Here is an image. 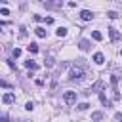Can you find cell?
Wrapping results in <instances>:
<instances>
[{
  "label": "cell",
  "instance_id": "1",
  "mask_svg": "<svg viewBox=\"0 0 122 122\" xmlns=\"http://www.w3.org/2000/svg\"><path fill=\"white\" fill-rule=\"evenodd\" d=\"M86 74V71H84V67H78V65H72L71 67V72H69V78L71 80H80L82 76Z\"/></svg>",
  "mask_w": 122,
  "mask_h": 122
},
{
  "label": "cell",
  "instance_id": "2",
  "mask_svg": "<svg viewBox=\"0 0 122 122\" xmlns=\"http://www.w3.org/2000/svg\"><path fill=\"white\" fill-rule=\"evenodd\" d=\"M63 101H65L67 105H74V103H76V92H71V90L65 92V93H63Z\"/></svg>",
  "mask_w": 122,
  "mask_h": 122
},
{
  "label": "cell",
  "instance_id": "3",
  "mask_svg": "<svg viewBox=\"0 0 122 122\" xmlns=\"http://www.w3.org/2000/svg\"><path fill=\"white\" fill-rule=\"evenodd\" d=\"M109 38H111V42H118V40H120V32L111 27V29H109Z\"/></svg>",
  "mask_w": 122,
  "mask_h": 122
},
{
  "label": "cell",
  "instance_id": "4",
  "mask_svg": "<svg viewBox=\"0 0 122 122\" xmlns=\"http://www.w3.org/2000/svg\"><path fill=\"white\" fill-rule=\"evenodd\" d=\"M92 17H93V13H92L90 10H82V11H80V19H82V21H90Z\"/></svg>",
  "mask_w": 122,
  "mask_h": 122
},
{
  "label": "cell",
  "instance_id": "5",
  "mask_svg": "<svg viewBox=\"0 0 122 122\" xmlns=\"http://www.w3.org/2000/svg\"><path fill=\"white\" fill-rule=\"evenodd\" d=\"M105 61V55L101 53V51H97V53H93V63H97V65H101Z\"/></svg>",
  "mask_w": 122,
  "mask_h": 122
},
{
  "label": "cell",
  "instance_id": "6",
  "mask_svg": "<svg viewBox=\"0 0 122 122\" xmlns=\"http://www.w3.org/2000/svg\"><path fill=\"white\" fill-rule=\"evenodd\" d=\"M25 67H27L29 71H36V69H38V63L32 61V59H29V61H25Z\"/></svg>",
  "mask_w": 122,
  "mask_h": 122
},
{
  "label": "cell",
  "instance_id": "7",
  "mask_svg": "<svg viewBox=\"0 0 122 122\" xmlns=\"http://www.w3.org/2000/svg\"><path fill=\"white\" fill-rule=\"evenodd\" d=\"M2 101H4L6 105H11V103L15 101V95H13V93H6V95L2 97Z\"/></svg>",
  "mask_w": 122,
  "mask_h": 122
},
{
  "label": "cell",
  "instance_id": "8",
  "mask_svg": "<svg viewBox=\"0 0 122 122\" xmlns=\"http://www.w3.org/2000/svg\"><path fill=\"white\" fill-rule=\"evenodd\" d=\"M34 34H36L38 38H46V29H44V27H36V29H34Z\"/></svg>",
  "mask_w": 122,
  "mask_h": 122
},
{
  "label": "cell",
  "instance_id": "9",
  "mask_svg": "<svg viewBox=\"0 0 122 122\" xmlns=\"http://www.w3.org/2000/svg\"><path fill=\"white\" fill-rule=\"evenodd\" d=\"M78 48H80L82 51H88V50H90V42H88V40H80V44H78Z\"/></svg>",
  "mask_w": 122,
  "mask_h": 122
},
{
  "label": "cell",
  "instance_id": "10",
  "mask_svg": "<svg viewBox=\"0 0 122 122\" xmlns=\"http://www.w3.org/2000/svg\"><path fill=\"white\" fill-rule=\"evenodd\" d=\"M92 38H93L95 42H101V40H103V34H101L99 30H93V32H92Z\"/></svg>",
  "mask_w": 122,
  "mask_h": 122
},
{
  "label": "cell",
  "instance_id": "11",
  "mask_svg": "<svg viewBox=\"0 0 122 122\" xmlns=\"http://www.w3.org/2000/svg\"><path fill=\"white\" fill-rule=\"evenodd\" d=\"M103 118V112L101 111H95V112H92V120H95V122H99Z\"/></svg>",
  "mask_w": 122,
  "mask_h": 122
},
{
  "label": "cell",
  "instance_id": "12",
  "mask_svg": "<svg viewBox=\"0 0 122 122\" xmlns=\"http://www.w3.org/2000/svg\"><path fill=\"white\" fill-rule=\"evenodd\" d=\"M27 50H29L30 53H36V51H38V44H34V42H30V44L27 46Z\"/></svg>",
  "mask_w": 122,
  "mask_h": 122
},
{
  "label": "cell",
  "instance_id": "13",
  "mask_svg": "<svg viewBox=\"0 0 122 122\" xmlns=\"http://www.w3.org/2000/svg\"><path fill=\"white\" fill-rule=\"evenodd\" d=\"M101 88H103V82H95V84L90 88V92H88V93H92V92H97V90H101Z\"/></svg>",
  "mask_w": 122,
  "mask_h": 122
},
{
  "label": "cell",
  "instance_id": "14",
  "mask_svg": "<svg viewBox=\"0 0 122 122\" xmlns=\"http://www.w3.org/2000/svg\"><path fill=\"white\" fill-rule=\"evenodd\" d=\"M65 34H67V29H65V27H59V29H57V36L61 38V36H65Z\"/></svg>",
  "mask_w": 122,
  "mask_h": 122
},
{
  "label": "cell",
  "instance_id": "15",
  "mask_svg": "<svg viewBox=\"0 0 122 122\" xmlns=\"http://www.w3.org/2000/svg\"><path fill=\"white\" fill-rule=\"evenodd\" d=\"M46 67H53V57H51V55L46 57Z\"/></svg>",
  "mask_w": 122,
  "mask_h": 122
},
{
  "label": "cell",
  "instance_id": "16",
  "mask_svg": "<svg viewBox=\"0 0 122 122\" xmlns=\"http://www.w3.org/2000/svg\"><path fill=\"white\" fill-rule=\"evenodd\" d=\"M107 17H109V19H116V17H118V13H116V11H109V13H107Z\"/></svg>",
  "mask_w": 122,
  "mask_h": 122
},
{
  "label": "cell",
  "instance_id": "17",
  "mask_svg": "<svg viewBox=\"0 0 122 122\" xmlns=\"http://www.w3.org/2000/svg\"><path fill=\"white\" fill-rule=\"evenodd\" d=\"M19 30H21V32H19V38H25V36H27V29H25V27H21Z\"/></svg>",
  "mask_w": 122,
  "mask_h": 122
},
{
  "label": "cell",
  "instance_id": "18",
  "mask_svg": "<svg viewBox=\"0 0 122 122\" xmlns=\"http://www.w3.org/2000/svg\"><path fill=\"white\" fill-rule=\"evenodd\" d=\"M0 86H2V88H11V84H10L8 80H0Z\"/></svg>",
  "mask_w": 122,
  "mask_h": 122
},
{
  "label": "cell",
  "instance_id": "19",
  "mask_svg": "<svg viewBox=\"0 0 122 122\" xmlns=\"http://www.w3.org/2000/svg\"><path fill=\"white\" fill-rule=\"evenodd\" d=\"M88 107H90V105H88V103H80V105H78V109H80V111H86V109H88Z\"/></svg>",
  "mask_w": 122,
  "mask_h": 122
},
{
  "label": "cell",
  "instance_id": "20",
  "mask_svg": "<svg viewBox=\"0 0 122 122\" xmlns=\"http://www.w3.org/2000/svg\"><path fill=\"white\" fill-rule=\"evenodd\" d=\"M19 55H21V50L15 48V50H13V57H19Z\"/></svg>",
  "mask_w": 122,
  "mask_h": 122
},
{
  "label": "cell",
  "instance_id": "21",
  "mask_svg": "<svg viewBox=\"0 0 122 122\" xmlns=\"http://www.w3.org/2000/svg\"><path fill=\"white\" fill-rule=\"evenodd\" d=\"M0 13H2V15H10V10H8V8H2V11H0Z\"/></svg>",
  "mask_w": 122,
  "mask_h": 122
},
{
  "label": "cell",
  "instance_id": "22",
  "mask_svg": "<svg viewBox=\"0 0 122 122\" xmlns=\"http://www.w3.org/2000/svg\"><path fill=\"white\" fill-rule=\"evenodd\" d=\"M32 107H34V105H32V103H30V101H29V103H27V105H25V109H27V111H32Z\"/></svg>",
  "mask_w": 122,
  "mask_h": 122
},
{
  "label": "cell",
  "instance_id": "23",
  "mask_svg": "<svg viewBox=\"0 0 122 122\" xmlns=\"http://www.w3.org/2000/svg\"><path fill=\"white\" fill-rule=\"evenodd\" d=\"M53 23V17H46V25H51Z\"/></svg>",
  "mask_w": 122,
  "mask_h": 122
},
{
  "label": "cell",
  "instance_id": "24",
  "mask_svg": "<svg viewBox=\"0 0 122 122\" xmlns=\"http://www.w3.org/2000/svg\"><path fill=\"white\" fill-rule=\"evenodd\" d=\"M114 118H116V120H118V122H122V114H120V112H118V114H116V116H114Z\"/></svg>",
  "mask_w": 122,
  "mask_h": 122
},
{
  "label": "cell",
  "instance_id": "25",
  "mask_svg": "<svg viewBox=\"0 0 122 122\" xmlns=\"http://www.w3.org/2000/svg\"><path fill=\"white\" fill-rule=\"evenodd\" d=\"M0 122H10V118H8V116H2V118H0Z\"/></svg>",
  "mask_w": 122,
  "mask_h": 122
},
{
  "label": "cell",
  "instance_id": "26",
  "mask_svg": "<svg viewBox=\"0 0 122 122\" xmlns=\"http://www.w3.org/2000/svg\"><path fill=\"white\" fill-rule=\"evenodd\" d=\"M0 32H2V25H0Z\"/></svg>",
  "mask_w": 122,
  "mask_h": 122
},
{
  "label": "cell",
  "instance_id": "27",
  "mask_svg": "<svg viewBox=\"0 0 122 122\" xmlns=\"http://www.w3.org/2000/svg\"><path fill=\"white\" fill-rule=\"evenodd\" d=\"M120 55H122V50H120Z\"/></svg>",
  "mask_w": 122,
  "mask_h": 122
}]
</instances>
